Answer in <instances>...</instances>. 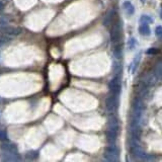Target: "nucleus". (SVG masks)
<instances>
[{"mask_svg":"<svg viewBox=\"0 0 162 162\" xmlns=\"http://www.w3.org/2000/svg\"><path fill=\"white\" fill-rule=\"evenodd\" d=\"M21 28H19V27H13V26H9L7 24V26H5L2 30L1 32H3L4 35H6L8 36H18L21 34Z\"/></svg>","mask_w":162,"mask_h":162,"instance_id":"obj_8","label":"nucleus"},{"mask_svg":"<svg viewBox=\"0 0 162 162\" xmlns=\"http://www.w3.org/2000/svg\"><path fill=\"white\" fill-rule=\"evenodd\" d=\"M119 155H120V150L117 147L115 144L108 145L107 148H105L104 151V159L107 161H117L119 160Z\"/></svg>","mask_w":162,"mask_h":162,"instance_id":"obj_2","label":"nucleus"},{"mask_svg":"<svg viewBox=\"0 0 162 162\" xmlns=\"http://www.w3.org/2000/svg\"><path fill=\"white\" fill-rule=\"evenodd\" d=\"M8 22H9V19L6 16H0V31H2V30L7 26Z\"/></svg>","mask_w":162,"mask_h":162,"instance_id":"obj_16","label":"nucleus"},{"mask_svg":"<svg viewBox=\"0 0 162 162\" xmlns=\"http://www.w3.org/2000/svg\"><path fill=\"white\" fill-rule=\"evenodd\" d=\"M123 7L125 11L127 12L129 15H132L134 14V12H135V7H134V5L130 1H125L123 3Z\"/></svg>","mask_w":162,"mask_h":162,"instance_id":"obj_11","label":"nucleus"},{"mask_svg":"<svg viewBox=\"0 0 162 162\" xmlns=\"http://www.w3.org/2000/svg\"><path fill=\"white\" fill-rule=\"evenodd\" d=\"M112 54L113 57L116 59H121L122 57V47L120 43L119 44H115V47H113V50H112Z\"/></svg>","mask_w":162,"mask_h":162,"instance_id":"obj_14","label":"nucleus"},{"mask_svg":"<svg viewBox=\"0 0 162 162\" xmlns=\"http://www.w3.org/2000/svg\"><path fill=\"white\" fill-rule=\"evenodd\" d=\"M161 8H162V5H161Z\"/></svg>","mask_w":162,"mask_h":162,"instance_id":"obj_27","label":"nucleus"},{"mask_svg":"<svg viewBox=\"0 0 162 162\" xmlns=\"http://www.w3.org/2000/svg\"><path fill=\"white\" fill-rule=\"evenodd\" d=\"M120 131L119 120L115 116L108 117L107 121V139L109 144H115L117 141V135Z\"/></svg>","mask_w":162,"mask_h":162,"instance_id":"obj_1","label":"nucleus"},{"mask_svg":"<svg viewBox=\"0 0 162 162\" xmlns=\"http://www.w3.org/2000/svg\"><path fill=\"white\" fill-rule=\"evenodd\" d=\"M0 141L2 142H8V136L5 131L3 130H0Z\"/></svg>","mask_w":162,"mask_h":162,"instance_id":"obj_20","label":"nucleus"},{"mask_svg":"<svg viewBox=\"0 0 162 162\" xmlns=\"http://www.w3.org/2000/svg\"><path fill=\"white\" fill-rule=\"evenodd\" d=\"M26 157L27 158L28 160H34L36 159V157H38V152H36V151H30V152H27L26 154Z\"/></svg>","mask_w":162,"mask_h":162,"instance_id":"obj_18","label":"nucleus"},{"mask_svg":"<svg viewBox=\"0 0 162 162\" xmlns=\"http://www.w3.org/2000/svg\"><path fill=\"white\" fill-rule=\"evenodd\" d=\"M159 52L157 50V49H154V48H151V49H149V50L147 51L148 54H157V53Z\"/></svg>","mask_w":162,"mask_h":162,"instance_id":"obj_24","label":"nucleus"},{"mask_svg":"<svg viewBox=\"0 0 162 162\" xmlns=\"http://www.w3.org/2000/svg\"><path fill=\"white\" fill-rule=\"evenodd\" d=\"M116 16V10L115 9H112L109 10L107 14H105L104 18H103V26L108 27L109 26H112V22H113V18H115Z\"/></svg>","mask_w":162,"mask_h":162,"instance_id":"obj_9","label":"nucleus"},{"mask_svg":"<svg viewBox=\"0 0 162 162\" xmlns=\"http://www.w3.org/2000/svg\"><path fill=\"white\" fill-rule=\"evenodd\" d=\"M119 101H117V95L112 94L107 96V98L105 99V108L109 112H112L115 109H117Z\"/></svg>","mask_w":162,"mask_h":162,"instance_id":"obj_4","label":"nucleus"},{"mask_svg":"<svg viewBox=\"0 0 162 162\" xmlns=\"http://www.w3.org/2000/svg\"><path fill=\"white\" fill-rule=\"evenodd\" d=\"M3 8H4V5H3V3L0 1V11H2L3 10Z\"/></svg>","mask_w":162,"mask_h":162,"instance_id":"obj_25","label":"nucleus"},{"mask_svg":"<svg viewBox=\"0 0 162 162\" xmlns=\"http://www.w3.org/2000/svg\"><path fill=\"white\" fill-rule=\"evenodd\" d=\"M139 31L142 36H150L151 34V30L147 23H142L139 26Z\"/></svg>","mask_w":162,"mask_h":162,"instance_id":"obj_12","label":"nucleus"},{"mask_svg":"<svg viewBox=\"0 0 162 162\" xmlns=\"http://www.w3.org/2000/svg\"><path fill=\"white\" fill-rule=\"evenodd\" d=\"M108 87H109V90L112 91V94H116L119 96L120 92H121V80L117 76H115L113 78L109 81V84H108Z\"/></svg>","mask_w":162,"mask_h":162,"instance_id":"obj_6","label":"nucleus"},{"mask_svg":"<svg viewBox=\"0 0 162 162\" xmlns=\"http://www.w3.org/2000/svg\"><path fill=\"white\" fill-rule=\"evenodd\" d=\"M158 77L156 76V74L154 72H148L143 76L142 78V84L145 85V86H152L156 83Z\"/></svg>","mask_w":162,"mask_h":162,"instance_id":"obj_7","label":"nucleus"},{"mask_svg":"<svg viewBox=\"0 0 162 162\" xmlns=\"http://www.w3.org/2000/svg\"><path fill=\"white\" fill-rule=\"evenodd\" d=\"M154 73H155L158 78H162V60L159 61V62L157 63Z\"/></svg>","mask_w":162,"mask_h":162,"instance_id":"obj_15","label":"nucleus"},{"mask_svg":"<svg viewBox=\"0 0 162 162\" xmlns=\"http://www.w3.org/2000/svg\"><path fill=\"white\" fill-rule=\"evenodd\" d=\"M1 160L2 161H19L20 158L17 152L7 151L1 149Z\"/></svg>","mask_w":162,"mask_h":162,"instance_id":"obj_5","label":"nucleus"},{"mask_svg":"<svg viewBox=\"0 0 162 162\" xmlns=\"http://www.w3.org/2000/svg\"><path fill=\"white\" fill-rule=\"evenodd\" d=\"M113 70H115V72L117 73H119L121 71V66H120V64H117V63H113Z\"/></svg>","mask_w":162,"mask_h":162,"instance_id":"obj_23","label":"nucleus"},{"mask_svg":"<svg viewBox=\"0 0 162 162\" xmlns=\"http://www.w3.org/2000/svg\"><path fill=\"white\" fill-rule=\"evenodd\" d=\"M140 22L141 23H147V24H149V23L152 22V18L150 17V16H148V15H142L141 18H140Z\"/></svg>","mask_w":162,"mask_h":162,"instance_id":"obj_17","label":"nucleus"},{"mask_svg":"<svg viewBox=\"0 0 162 162\" xmlns=\"http://www.w3.org/2000/svg\"><path fill=\"white\" fill-rule=\"evenodd\" d=\"M1 149L2 150H7V151H12V152H17V147H16L15 145L11 144V143H6V142H4V143L1 145Z\"/></svg>","mask_w":162,"mask_h":162,"instance_id":"obj_13","label":"nucleus"},{"mask_svg":"<svg viewBox=\"0 0 162 162\" xmlns=\"http://www.w3.org/2000/svg\"><path fill=\"white\" fill-rule=\"evenodd\" d=\"M155 32L158 38H162V26H157L155 28Z\"/></svg>","mask_w":162,"mask_h":162,"instance_id":"obj_22","label":"nucleus"},{"mask_svg":"<svg viewBox=\"0 0 162 162\" xmlns=\"http://www.w3.org/2000/svg\"><path fill=\"white\" fill-rule=\"evenodd\" d=\"M10 40L11 39L8 36H6V35L5 36H0V47L3 46V45H5L6 43H8Z\"/></svg>","mask_w":162,"mask_h":162,"instance_id":"obj_19","label":"nucleus"},{"mask_svg":"<svg viewBox=\"0 0 162 162\" xmlns=\"http://www.w3.org/2000/svg\"><path fill=\"white\" fill-rule=\"evenodd\" d=\"M121 31H122V26L120 20L112 22V27L111 30V40L115 44H119L121 40Z\"/></svg>","mask_w":162,"mask_h":162,"instance_id":"obj_3","label":"nucleus"},{"mask_svg":"<svg viewBox=\"0 0 162 162\" xmlns=\"http://www.w3.org/2000/svg\"><path fill=\"white\" fill-rule=\"evenodd\" d=\"M135 44H136V40L132 38V39H130L129 40V43H128V47L129 49H133L134 47H135Z\"/></svg>","mask_w":162,"mask_h":162,"instance_id":"obj_21","label":"nucleus"},{"mask_svg":"<svg viewBox=\"0 0 162 162\" xmlns=\"http://www.w3.org/2000/svg\"><path fill=\"white\" fill-rule=\"evenodd\" d=\"M140 61H141V54H137L135 56V58H134V61L132 62V64L130 65V71H131L132 73L136 71V69L138 67V65H139Z\"/></svg>","mask_w":162,"mask_h":162,"instance_id":"obj_10","label":"nucleus"},{"mask_svg":"<svg viewBox=\"0 0 162 162\" xmlns=\"http://www.w3.org/2000/svg\"><path fill=\"white\" fill-rule=\"evenodd\" d=\"M161 18H162V13H161Z\"/></svg>","mask_w":162,"mask_h":162,"instance_id":"obj_26","label":"nucleus"}]
</instances>
